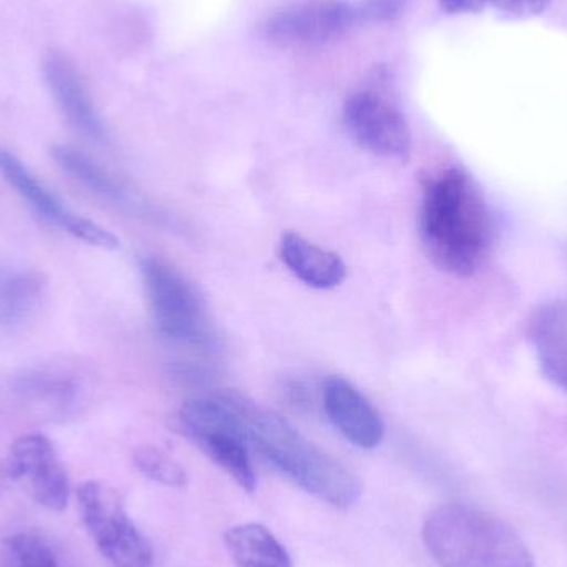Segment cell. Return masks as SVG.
Segmentation results:
<instances>
[{"mask_svg": "<svg viewBox=\"0 0 567 567\" xmlns=\"http://www.w3.org/2000/svg\"><path fill=\"white\" fill-rule=\"evenodd\" d=\"M347 128L367 152L386 159L406 162L412 153V133L402 113L373 93H357L347 100Z\"/></svg>", "mask_w": 567, "mask_h": 567, "instance_id": "obj_9", "label": "cell"}, {"mask_svg": "<svg viewBox=\"0 0 567 567\" xmlns=\"http://www.w3.org/2000/svg\"><path fill=\"white\" fill-rule=\"evenodd\" d=\"M279 252L286 268L312 289H333L346 281V262L339 255L307 241L296 233L282 235Z\"/></svg>", "mask_w": 567, "mask_h": 567, "instance_id": "obj_14", "label": "cell"}, {"mask_svg": "<svg viewBox=\"0 0 567 567\" xmlns=\"http://www.w3.org/2000/svg\"><path fill=\"white\" fill-rule=\"evenodd\" d=\"M23 393L30 396L35 405L45 406L52 412H66L75 402L80 390L69 373L52 370L29 377L23 385Z\"/></svg>", "mask_w": 567, "mask_h": 567, "instance_id": "obj_19", "label": "cell"}, {"mask_svg": "<svg viewBox=\"0 0 567 567\" xmlns=\"http://www.w3.org/2000/svg\"><path fill=\"white\" fill-rule=\"evenodd\" d=\"M322 399L330 422L352 445L372 450L382 443L385 435L382 416L352 383L332 377L323 385Z\"/></svg>", "mask_w": 567, "mask_h": 567, "instance_id": "obj_12", "label": "cell"}, {"mask_svg": "<svg viewBox=\"0 0 567 567\" xmlns=\"http://www.w3.org/2000/svg\"><path fill=\"white\" fill-rule=\"evenodd\" d=\"M225 542L236 567H292L282 543L258 523L233 526Z\"/></svg>", "mask_w": 567, "mask_h": 567, "instance_id": "obj_15", "label": "cell"}, {"mask_svg": "<svg viewBox=\"0 0 567 567\" xmlns=\"http://www.w3.org/2000/svg\"><path fill=\"white\" fill-rule=\"evenodd\" d=\"M179 423L186 435L243 489L255 492V466L249 455L245 420L225 395L188 400L179 409Z\"/></svg>", "mask_w": 567, "mask_h": 567, "instance_id": "obj_4", "label": "cell"}, {"mask_svg": "<svg viewBox=\"0 0 567 567\" xmlns=\"http://www.w3.org/2000/svg\"><path fill=\"white\" fill-rule=\"evenodd\" d=\"M150 309L162 336L193 346L212 342L213 327L199 290L175 266L159 258L142 262Z\"/></svg>", "mask_w": 567, "mask_h": 567, "instance_id": "obj_5", "label": "cell"}, {"mask_svg": "<svg viewBox=\"0 0 567 567\" xmlns=\"http://www.w3.org/2000/svg\"><path fill=\"white\" fill-rule=\"evenodd\" d=\"M0 567H62L52 546L35 533H13L0 542Z\"/></svg>", "mask_w": 567, "mask_h": 567, "instance_id": "obj_18", "label": "cell"}, {"mask_svg": "<svg viewBox=\"0 0 567 567\" xmlns=\"http://www.w3.org/2000/svg\"><path fill=\"white\" fill-rule=\"evenodd\" d=\"M406 0H367L360 9L362 17L372 20H386L402 13Z\"/></svg>", "mask_w": 567, "mask_h": 567, "instance_id": "obj_22", "label": "cell"}, {"mask_svg": "<svg viewBox=\"0 0 567 567\" xmlns=\"http://www.w3.org/2000/svg\"><path fill=\"white\" fill-rule=\"evenodd\" d=\"M422 536L440 567H536L512 526L473 506H439L426 516Z\"/></svg>", "mask_w": 567, "mask_h": 567, "instance_id": "obj_3", "label": "cell"}, {"mask_svg": "<svg viewBox=\"0 0 567 567\" xmlns=\"http://www.w3.org/2000/svg\"><path fill=\"white\" fill-rule=\"evenodd\" d=\"M52 155L60 168L65 169L69 175L79 179L83 186L99 195L100 198L116 203V205H128V193L85 153L70 148V146H55L52 150Z\"/></svg>", "mask_w": 567, "mask_h": 567, "instance_id": "obj_17", "label": "cell"}, {"mask_svg": "<svg viewBox=\"0 0 567 567\" xmlns=\"http://www.w3.org/2000/svg\"><path fill=\"white\" fill-rule=\"evenodd\" d=\"M7 475L50 512L69 505V473L47 436L30 433L17 439L7 456Z\"/></svg>", "mask_w": 567, "mask_h": 567, "instance_id": "obj_7", "label": "cell"}, {"mask_svg": "<svg viewBox=\"0 0 567 567\" xmlns=\"http://www.w3.org/2000/svg\"><path fill=\"white\" fill-rule=\"evenodd\" d=\"M529 340L546 379L567 392V297L549 300L533 313Z\"/></svg>", "mask_w": 567, "mask_h": 567, "instance_id": "obj_13", "label": "cell"}, {"mask_svg": "<svg viewBox=\"0 0 567 567\" xmlns=\"http://www.w3.org/2000/svg\"><path fill=\"white\" fill-rule=\"evenodd\" d=\"M420 235L426 255L442 271L475 275L493 243L488 203L472 176L458 168L435 173L423 188Z\"/></svg>", "mask_w": 567, "mask_h": 567, "instance_id": "obj_1", "label": "cell"}, {"mask_svg": "<svg viewBox=\"0 0 567 567\" xmlns=\"http://www.w3.org/2000/svg\"><path fill=\"white\" fill-rule=\"evenodd\" d=\"M135 465L146 478L159 483V485L182 488L186 485V473L183 466L168 453L162 452L155 446H142L136 450Z\"/></svg>", "mask_w": 567, "mask_h": 567, "instance_id": "obj_20", "label": "cell"}, {"mask_svg": "<svg viewBox=\"0 0 567 567\" xmlns=\"http://www.w3.org/2000/svg\"><path fill=\"white\" fill-rule=\"evenodd\" d=\"M43 282L35 272L0 268V327L16 326L39 306Z\"/></svg>", "mask_w": 567, "mask_h": 567, "instance_id": "obj_16", "label": "cell"}, {"mask_svg": "<svg viewBox=\"0 0 567 567\" xmlns=\"http://www.w3.org/2000/svg\"><path fill=\"white\" fill-rule=\"evenodd\" d=\"M83 525L110 567H152L153 549L126 512L122 495L102 482L79 488Z\"/></svg>", "mask_w": 567, "mask_h": 567, "instance_id": "obj_6", "label": "cell"}, {"mask_svg": "<svg viewBox=\"0 0 567 567\" xmlns=\"http://www.w3.org/2000/svg\"><path fill=\"white\" fill-rule=\"evenodd\" d=\"M476 9H485L486 6L496 7L503 12L516 17H535L548 9L551 0H473Z\"/></svg>", "mask_w": 567, "mask_h": 567, "instance_id": "obj_21", "label": "cell"}, {"mask_svg": "<svg viewBox=\"0 0 567 567\" xmlns=\"http://www.w3.org/2000/svg\"><path fill=\"white\" fill-rule=\"evenodd\" d=\"M42 70L47 85L70 125L86 138L102 142L105 128L72 59L60 50H50L43 56Z\"/></svg>", "mask_w": 567, "mask_h": 567, "instance_id": "obj_11", "label": "cell"}, {"mask_svg": "<svg viewBox=\"0 0 567 567\" xmlns=\"http://www.w3.org/2000/svg\"><path fill=\"white\" fill-rule=\"evenodd\" d=\"M0 175L19 193L20 198L29 203L30 208L50 225L96 248H118V239L109 229L72 212L13 153L2 146H0Z\"/></svg>", "mask_w": 567, "mask_h": 567, "instance_id": "obj_8", "label": "cell"}, {"mask_svg": "<svg viewBox=\"0 0 567 567\" xmlns=\"http://www.w3.org/2000/svg\"><path fill=\"white\" fill-rule=\"evenodd\" d=\"M359 19L360 9L339 0L300 3L272 16L266 32L286 45H320L343 35Z\"/></svg>", "mask_w": 567, "mask_h": 567, "instance_id": "obj_10", "label": "cell"}, {"mask_svg": "<svg viewBox=\"0 0 567 567\" xmlns=\"http://www.w3.org/2000/svg\"><path fill=\"white\" fill-rule=\"evenodd\" d=\"M245 420L249 440L262 456L297 486L333 508H350L362 495V482L343 463L307 440L272 410L226 393Z\"/></svg>", "mask_w": 567, "mask_h": 567, "instance_id": "obj_2", "label": "cell"}]
</instances>
